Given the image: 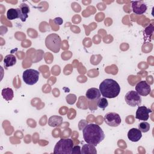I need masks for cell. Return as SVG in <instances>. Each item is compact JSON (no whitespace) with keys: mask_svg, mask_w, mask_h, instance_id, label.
<instances>
[{"mask_svg":"<svg viewBox=\"0 0 154 154\" xmlns=\"http://www.w3.org/2000/svg\"><path fill=\"white\" fill-rule=\"evenodd\" d=\"M84 141L88 144L96 146L105 138V134L101 128L96 124L87 125L82 130Z\"/></svg>","mask_w":154,"mask_h":154,"instance_id":"1","label":"cell"},{"mask_svg":"<svg viewBox=\"0 0 154 154\" xmlns=\"http://www.w3.org/2000/svg\"><path fill=\"white\" fill-rule=\"evenodd\" d=\"M100 94L105 98H115L120 92V87L117 81L112 79H104L99 85Z\"/></svg>","mask_w":154,"mask_h":154,"instance_id":"2","label":"cell"},{"mask_svg":"<svg viewBox=\"0 0 154 154\" xmlns=\"http://www.w3.org/2000/svg\"><path fill=\"white\" fill-rule=\"evenodd\" d=\"M73 147V141L70 138L60 139L55 144L54 153L72 154Z\"/></svg>","mask_w":154,"mask_h":154,"instance_id":"3","label":"cell"},{"mask_svg":"<svg viewBox=\"0 0 154 154\" xmlns=\"http://www.w3.org/2000/svg\"><path fill=\"white\" fill-rule=\"evenodd\" d=\"M45 45L46 48L54 53H58L61 46V40L60 37L56 33L48 35L45 39Z\"/></svg>","mask_w":154,"mask_h":154,"instance_id":"4","label":"cell"},{"mask_svg":"<svg viewBox=\"0 0 154 154\" xmlns=\"http://www.w3.org/2000/svg\"><path fill=\"white\" fill-rule=\"evenodd\" d=\"M40 73L38 71L32 69L25 70L22 74V78L25 84L32 85L36 84L39 79Z\"/></svg>","mask_w":154,"mask_h":154,"instance_id":"5","label":"cell"},{"mask_svg":"<svg viewBox=\"0 0 154 154\" xmlns=\"http://www.w3.org/2000/svg\"><path fill=\"white\" fill-rule=\"evenodd\" d=\"M125 100L128 105L132 107L139 106L141 103V97L140 95L134 90L128 91L125 96Z\"/></svg>","mask_w":154,"mask_h":154,"instance_id":"6","label":"cell"},{"mask_svg":"<svg viewBox=\"0 0 154 154\" xmlns=\"http://www.w3.org/2000/svg\"><path fill=\"white\" fill-rule=\"evenodd\" d=\"M104 122L109 126L117 127L121 123L122 119L119 114L114 112H109L105 115Z\"/></svg>","mask_w":154,"mask_h":154,"instance_id":"7","label":"cell"},{"mask_svg":"<svg viewBox=\"0 0 154 154\" xmlns=\"http://www.w3.org/2000/svg\"><path fill=\"white\" fill-rule=\"evenodd\" d=\"M151 91L150 85L146 81H141L135 86V91L142 96H146L149 94Z\"/></svg>","mask_w":154,"mask_h":154,"instance_id":"8","label":"cell"},{"mask_svg":"<svg viewBox=\"0 0 154 154\" xmlns=\"http://www.w3.org/2000/svg\"><path fill=\"white\" fill-rule=\"evenodd\" d=\"M152 111L150 109L147 108L145 106H139L136 111L135 119L140 120L146 121L149 118V113Z\"/></svg>","mask_w":154,"mask_h":154,"instance_id":"9","label":"cell"},{"mask_svg":"<svg viewBox=\"0 0 154 154\" xmlns=\"http://www.w3.org/2000/svg\"><path fill=\"white\" fill-rule=\"evenodd\" d=\"M131 4L133 12L137 14H142L147 10L146 4L142 1H131Z\"/></svg>","mask_w":154,"mask_h":154,"instance_id":"10","label":"cell"},{"mask_svg":"<svg viewBox=\"0 0 154 154\" xmlns=\"http://www.w3.org/2000/svg\"><path fill=\"white\" fill-rule=\"evenodd\" d=\"M100 96L101 94L99 89L94 87L88 89L85 93V96L89 101L97 102L98 99L100 97Z\"/></svg>","mask_w":154,"mask_h":154,"instance_id":"11","label":"cell"},{"mask_svg":"<svg viewBox=\"0 0 154 154\" xmlns=\"http://www.w3.org/2000/svg\"><path fill=\"white\" fill-rule=\"evenodd\" d=\"M17 9L19 12V18L22 22H25L26 19L28 17V13L30 11L28 5L25 3H22Z\"/></svg>","mask_w":154,"mask_h":154,"instance_id":"12","label":"cell"},{"mask_svg":"<svg viewBox=\"0 0 154 154\" xmlns=\"http://www.w3.org/2000/svg\"><path fill=\"white\" fill-rule=\"evenodd\" d=\"M141 137L142 132L137 128H132L128 132V138L132 142L138 141Z\"/></svg>","mask_w":154,"mask_h":154,"instance_id":"13","label":"cell"},{"mask_svg":"<svg viewBox=\"0 0 154 154\" xmlns=\"http://www.w3.org/2000/svg\"><path fill=\"white\" fill-rule=\"evenodd\" d=\"M63 123V117L58 116H52L48 119V125L51 127H57Z\"/></svg>","mask_w":154,"mask_h":154,"instance_id":"14","label":"cell"},{"mask_svg":"<svg viewBox=\"0 0 154 154\" xmlns=\"http://www.w3.org/2000/svg\"><path fill=\"white\" fill-rule=\"evenodd\" d=\"M16 63V58L13 54L6 55L4 59V65L5 68L14 66Z\"/></svg>","mask_w":154,"mask_h":154,"instance_id":"15","label":"cell"},{"mask_svg":"<svg viewBox=\"0 0 154 154\" xmlns=\"http://www.w3.org/2000/svg\"><path fill=\"white\" fill-rule=\"evenodd\" d=\"M1 94L3 97V98L7 101H10V100H12L14 97L13 90H12V88H11L10 87H7V88H3L2 90Z\"/></svg>","mask_w":154,"mask_h":154,"instance_id":"16","label":"cell"},{"mask_svg":"<svg viewBox=\"0 0 154 154\" xmlns=\"http://www.w3.org/2000/svg\"><path fill=\"white\" fill-rule=\"evenodd\" d=\"M81 153L82 154H86V153L96 154L97 150L94 146L87 143L82 146V149H81Z\"/></svg>","mask_w":154,"mask_h":154,"instance_id":"17","label":"cell"},{"mask_svg":"<svg viewBox=\"0 0 154 154\" xmlns=\"http://www.w3.org/2000/svg\"><path fill=\"white\" fill-rule=\"evenodd\" d=\"M7 18L10 20L19 18V12L17 8H10L7 12Z\"/></svg>","mask_w":154,"mask_h":154,"instance_id":"18","label":"cell"},{"mask_svg":"<svg viewBox=\"0 0 154 154\" xmlns=\"http://www.w3.org/2000/svg\"><path fill=\"white\" fill-rule=\"evenodd\" d=\"M108 102L107 99L104 97H100L97 101V106L101 109H104L108 106Z\"/></svg>","mask_w":154,"mask_h":154,"instance_id":"19","label":"cell"},{"mask_svg":"<svg viewBox=\"0 0 154 154\" xmlns=\"http://www.w3.org/2000/svg\"><path fill=\"white\" fill-rule=\"evenodd\" d=\"M138 129L141 132H147L150 129V124L146 121H143L138 125Z\"/></svg>","mask_w":154,"mask_h":154,"instance_id":"20","label":"cell"},{"mask_svg":"<svg viewBox=\"0 0 154 154\" xmlns=\"http://www.w3.org/2000/svg\"><path fill=\"white\" fill-rule=\"evenodd\" d=\"M153 32V24H150L149 26L146 27L144 31V33L146 34V35L149 38L151 37L152 34Z\"/></svg>","mask_w":154,"mask_h":154,"instance_id":"21","label":"cell"},{"mask_svg":"<svg viewBox=\"0 0 154 154\" xmlns=\"http://www.w3.org/2000/svg\"><path fill=\"white\" fill-rule=\"evenodd\" d=\"M81 147L79 146H73V150H72V154H76V153H81Z\"/></svg>","mask_w":154,"mask_h":154,"instance_id":"22","label":"cell"},{"mask_svg":"<svg viewBox=\"0 0 154 154\" xmlns=\"http://www.w3.org/2000/svg\"><path fill=\"white\" fill-rule=\"evenodd\" d=\"M57 22H56V23H58V25H60V23L61 24L63 22V20L60 17H57L54 19V21H57Z\"/></svg>","mask_w":154,"mask_h":154,"instance_id":"23","label":"cell"}]
</instances>
